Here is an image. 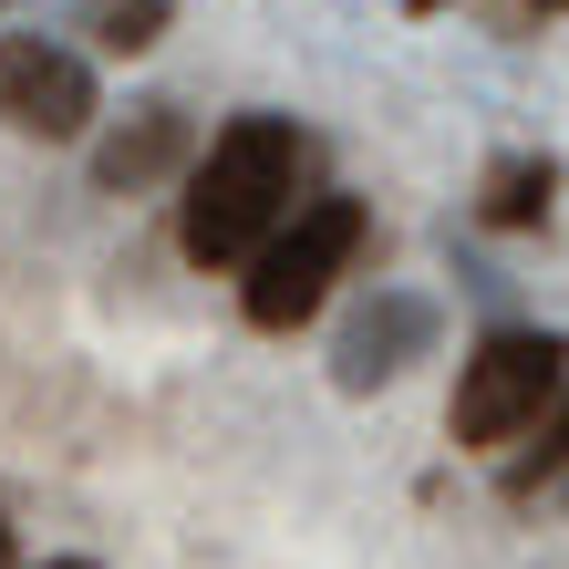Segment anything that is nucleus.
<instances>
[{
	"instance_id": "6e6552de",
	"label": "nucleus",
	"mask_w": 569,
	"mask_h": 569,
	"mask_svg": "<svg viewBox=\"0 0 569 569\" xmlns=\"http://www.w3.org/2000/svg\"><path fill=\"white\" fill-rule=\"evenodd\" d=\"M549 477H569V393H559L539 425H528V446L508 456V497H539Z\"/></svg>"
},
{
	"instance_id": "f03ea898",
	"label": "nucleus",
	"mask_w": 569,
	"mask_h": 569,
	"mask_svg": "<svg viewBox=\"0 0 569 569\" xmlns=\"http://www.w3.org/2000/svg\"><path fill=\"white\" fill-rule=\"evenodd\" d=\"M362 239H373L362 197H311V208H290V218L270 228V239H259V259H249V280H239V311H249L259 331H300V321H311L331 290L352 280Z\"/></svg>"
},
{
	"instance_id": "9b49d317",
	"label": "nucleus",
	"mask_w": 569,
	"mask_h": 569,
	"mask_svg": "<svg viewBox=\"0 0 569 569\" xmlns=\"http://www.w3.org/2000/svg\"><path fill=\"white\" fill-rule=\"evenodd\" d=\"M0 569H11V528H0Z\"/></svg>"
},
{
	"instance_id": "423d86ee",
	"label": "nucleus",
	"mask_w": 569,
	"mask_h": 569,
	"mask_svg": "<svg viewBox=\"0 0 569 569\" xmlns=\"http://www.w3.org/2000/svg\"><path fill=\"white\" fill-rule=\"evenodd\" d=\"M177 156H187V114L177 104H136L104 146H93V187H104V197H146Z\"/></svg>"
},
{
	"instance_id": "39448f33",
	"label": "nucleus",
	"mask_w": 569,
	"mask_h": 569,
	"mask_svg": "<svg viewBox=\"0 0 569 569\" xmlns=\"http://www.w3.org/2000/svg\"><path fill=\"white\" fill-rule=\"evenodd\" d=\"M435 342V300H415V290H383L373 311H362L352 331H342V362H331V373H342V393H373V383H393L405 373V362Z\"/></svg>"
},
{
	"instance_id": "7ed1b4c3",
	"label": "nucleus",
	"mask_w": 569,
	"mask_h": 569,
	"mask_svg": "<svg viewBox=\"0 0 569 569\" xmlns=\"http://www.w3.org/2000/svg\"><path fill=\"white\" fill-rule=\"evenodd\" d=\"M559 393H569V342H559V331H487V342L456 362L446 425H456V446L497 456V446H518Z\"/></svg>"
},
{
	"instance_id": "0eeeda50",
	"label": "nucleus",
	"mask_w": 569,
	"mask_h": 569,
	"mask_svg": "<svg viewBox=\"0 0 569 569\" xmlns=\"http://www.w3.org/2000/svg\"><path fill=\"white\" fill-rule=\"evenodd\" d=\"M549 197H559V166H549V156H508V166H487L477 218H487V228H539Z\"/></svg>"
},
{
	"instance_id": "ddd939ff",
	"label": "nucleus",
	"mask_w": 569,
	"mask_h": 569,
	"mask_svg": "<svg viewBox=\"0 0 569 569\" xmlns=\"http://www.w3.org/2000/svg\"><path fill=\"white\" fill-rule=\"evenodd\" d=\"M539 11H569V0H539Z\"/></svg>"
},
{
	"instance_id": "9d476101",
	"label": "nucleus",
	"mask_w": 569,
	"mask_h": 569,
	"mask_svg": "<svg viewBox=\"0 0 569 569\" xmlns=\"http://www.w3.org/2000/svg\"><path fill=\"white\" fill-rule=\"evenodd\" d=\"M42 569H93V559H42Z\"/></svg>"
},
{
	"instance_id": "20e7f679",
	"label": "nucleus",
	"mask_w": 569,
	"mask_h": 569,
	"mask_svg": "<svg viewBox=\"0 0 569 569\" xmlns=\"http://www.w3.org/2000/svg\"><path fill=\"white\" fill-rule=\"evenodd\" d=\"M93 114H104V93H93V62L42 42V31H21V42H0V124L31 146H73L93 136Z\"/></svg>"
},
{
	"instance_id": "1a4fd4ad",
	"label": "nucleus",
	"mask_w": 569,
	"mask_h": 569,
	"mask_svg": "<svg viewBox=\"0 0 569 569\" xmlns=\"http://www.w3.org/2000/svg\"><path fill=\"white\" fill-rule=\"evenodd\" d=\"M166 31V0H93V42L104 52H146Z\"/></svg>"
},
{
	"instance_id": "f8f14e48",
	"label": "nucleus",
	"mask_w": 569,
	"mask_h": 569,
	"mask_svg": "<svg viewBox=\"0 0 569 569\" xmlns=\"http://www.w3.org/2000/svg\"><path fill=\"white\" fill-rule=\"evenodd\" d=\"M415 11H446V0H415Z\"/></svg>"
},
{
	"instance_id": "f257e3e1",
	"label": "nucleus",
	"mask_w": 569,
	"mask_h": 569,
	"mask_svg": "<svg viewBox=\"0 0 569 569\" xmlns=\"http://www.w3.org/2000/svg\"><path fill=\"white\" fill-rule=\"evenodd\" d=\"M290 187H300V124L290 114H228L197 177L177 197V249L197 270H249L259 239L290 218Z\"/></svg>"
}]
</instances>
